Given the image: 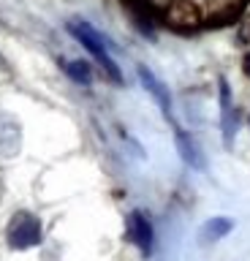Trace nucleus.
Returning a JSON list of instances; mask_svg holds the SVG:
<instances>
[{
    "instance_id": "nucleus-1",
    "label": "nucleus",
    "mask_w": 250,
    "mask_h": 261,
    "mask_svg": "<svg viewBox=\"0 0 250 261\" xmlns=\"http://www.w3.org/2000/svg\"><path fill=\"white\" fill-rule=\"evenodd\" d=\"M68 33L95 57V60L103 65V71H106L112 79H115V82H123V73H120L117 63L112 60L109 52H106V38H103L101 33L93 28V24H87L85 19H71V22H68Z\"/></svg>"
},
{
    "instance_id": "nucleus-2",
    "label": "nucleus",
    "mask_w": 250,
    "mask_h": 261,
    "mask_svg": "<svg viewBox=\"0 0 250 261\" xmlns=\"http://www.w3.org/2000/svg\"><path fill=\"white\" fill-rule=\"evenodd\" d=\"M6 242L14 250H27L41 245V220L33 212H17L6 228Z\"/></svg>"
},
{
    "instance_id": "nucleus-3",
    "label": "nucleus",
    "mask_w": 250,
    "mask_h": 261,
    "mask_svg": "<svg viewBox=\"0 0 250 261\" xmlns=\"http://www.w3.org/2000/svg\"><path fill=\"white\" fill-rule=\"evenodd\" d=\"M128 240H131L144 256H150L152 248H155V231H152L150 218L144 215L142 210H133L131 215H128Z\"/></svg>"
},
{
    "instance_id": "nucleus-4",
    "label": "nucleus",
    "mask_w": 250,
    "mask_h": 261,
    "mask_svg": "<svg viewBox=\"0 0 250 261\" xmlns=\"http://www.w3.org/2000/svg\"><path fill=\"white\" fill-rule=\"evenodd\" d=\"M220 128H223V142L231 147L234 136L239 130V112L234 109L231 90H229V82L226 79H220Z\"/></svg>"
},
{
    "instance_id": "nucleus-5",
    "label": "nucleus",
    "mask_w": 250,
    "mask_h": 261,
    "mask_svg": "<svg viewBox=\"0 0 250 261\" xmlns=\"http://www.w3.org/2000/svg\"><path fill=\"white\" fill-rule=\"evenodd\" d=\"M139 79H142V85L147 87V93L158 101V106L163 109V114L172 120V95H169V90L163 87V82H160L147 65H139Z\"/></svg>"
},
{
    "instance_id": "nucleus-6",
    "label": "nucleus",
    "mask_w": 250,
    "mask_h": 261,
    "mask_svg": "<svg viewBox=\"0 0 250 261\" xmlns=\"http://www.w3.org/2000/svg\"><path fill=\"white\" fill-rule=\"evenodd\" d=\"M19 142H22V130L17 125V120L0 112V155H6V158L17 155Z\"/></svg>"
},
{
    "instance_id": "nucleus-7",
    "label": "nucleus",
    "mask_w": 250,
    "mask_h": 261,
    "mask_svg": "<svg viewBox=\"0 0 250 261\" xmlns=\"http://www.w3.org/2000/svg\"><path fill=\"white\" fill-rule=\"evenodd\" d=\"M166 19L174 24V28H196L199 24V8L188 3V0H174L172 6L166 8Z\"/></svg>"
},
{
    "instance_id": "nucleus-8",
    "label": "nucleus",
    "mask_w": 250,
    "mask_h": 261,
    "mask_svg": "<svg viewBox=\"0 0 250 261\" xmlns=\"http://www.w3.org/2000/svg\"><path fill=\"white\" fill-rule=\"evenodd\" d=\"M174 142H177V150H180V158L193 169H204V155H201L199 144L185 134V130H174Z\"/></svg>"
},
{
    "instance_id": "nucleus-9",
    "label": "nucleus",
    "mask_w": 250,
    "mask_h": 261,
    "mask_svg": "<svg viewBox=\"0 0 250 261\" xmlns=\"http://www.w3.org/2000/svg\"><path fill=\"white\" fill-rule=\"evenodd\" d=\"M234 228V223L229 218H209L204 226H201V240L204 242H215V240H223Z\"/></svg>"
},
{
    "instance_id": "nucleus-10",
    "label": "nucleus",
    "mask_w": 250,
    "mask_h": 261,
    "mask_svg": "<svg viewBox=\"0 0 250 261\" xmlns=\"http://www.w3.org/2000/svg\"><path fill=\"white\" fill-rule=\"evenodd\" d=\"M63 71H66L74 82H79V85H90V79H93V71H90V65H87L85 60L63 63Z\"/></svg>"
},
{
    "instance_id": "nucleus-11",
    "label": "nucleus",
    "mask_w": 250,
    "mask_h": 261,
    "mask_svg": "<svg viewBox=\"0 0 250 261\" xmlns=\"http://www.w3.org/2000/svg\"><path fill=\"white\" fill-rule=\"evenodd\" d=\"M245 73H247V76H250V52L245 55Z\"/></svg>"
},
{
    "instance_id": "nucleus-12",
    "label": "nucleus",
    "mask_w": 250,
    "mask_h": 261,
    "mask_svg": "<svg viewBox=\"0 0 250 261\" xmlns=\"http://www.w3.org/2000/svg\"><path fill=\"white\" fill-rule=\"evenodd\" d=\"M0 68H6V60H3V55H0Z\"/></svg>"
}]
</instances>
